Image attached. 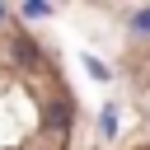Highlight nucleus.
I'll return each mask as SVG.
<instances>
[{
    "instance_id": "1",
    "label": "nucleus",
    "mask_w": 150,
    "mask_h": 150,
    "mask_svg": "<svg viewBox=\"0 0 150 150\" xmlns=\"http://www.w3.org/2000/svg\"><path fill=\"white\" fill-rule=\"evenodd\" d=\"M14 56H23V61H38V47H33L28 38H14Z\"/></svg>"
},
{
    "instance_id": "2",
    "label": "nucleus",
    "mask_w": 150,
    "mask_h": 150,
    "mask_svg": "<svg viewBox=\"0 0 150 150\" xmlns=\"http://www.w3.org/2000/svg\"><path fill=\"white\" fill-rule=\"evenodd\" d=\"M84 70H89L94 80H108V66H103V61H94V56H84Z\"/></svg>"
},
{
    "instance_id": "3",
    "label": "nucleus",
    "mask_w": 150,
    "mask_h": 150,
    "mask_svg": "<svg viewBox=\"0 0 150 150\" xmlns=\"http://www.w3.org/2000/svg\"><path fill=\"white\" fill-rule=\"evenodd\" d=\"M131 23H136V33H150V9H141V14L131 19Z\"/></svg>"
},
{
    "instance_id": "4",
    "label": "nucleus",
    "mask_w": 150,
    "mask_h": 150,
    "mask_svg": "<svg viewBox=\"0 0 150 150\" xmlns=\"http://www.w3.org/2000/svg\"><path fill=\"white\" fill-rule=\"evenodd\" d=\"M0 19H5V5H0Z\"/></svg>"
}]
</instances>
